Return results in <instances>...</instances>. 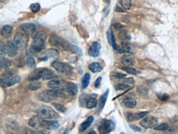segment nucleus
Here are the masks:
<instances>
[{"label":"nucleus","mask_w":178,"mask_h":134,"mask_svg":"<svg viewBox=\"0 0 178 134\" xmlns=\"http://www.w3.org/2000/svg\"><path fill=\"white\" fill-rule=\"evenodd\" d=\"M49 44L53 46H56L60 49L65 51H70L72 48V45L68 43L66 40H64L59 36L56 35H52L49 39Z\"/></svg>","instance_id":"nucleus-1"},{"label":"nucleus","mask_w":178,"mask_h":134,"mask_svg":"<svg viewBox=\"0 0 178 134\" xmlns=\"http://www.w3.org/2000/svg\"><path fill=\"white\" fill-rule=\"evenodd\" d=\"M36 112L39 115L42 117L44 119H54V118H58V114L55 112L52 108L43 105L39 108L38 110H36Z\"/></svg>","instance_id":"nucleus-2"},{"label":"nucleus","mask_w":178,"mask_h":134,"mask_svg":"<svg viewBox=\"0 0 178 134\" xmlns=\"http://www.w3.org/2000/svg\"><path fill=\"white\" fill-rule=\"evenodd\" d=\"M52 67H54L58 73L62 74V75L68 76L72 73V67L66 63L54 61L52 63Z\"/></svg>","instance_id":"nucleus-3"},{"label":"nucleus","mask_w":178,"mask_h":134,"mask_svg":"<svg viewBox=\"0 0 178 134\" xmlns=\"http://www.w3.org/2000/svg\"><path fill=\"white\" fill-rule=\"evenodd\" d=\"M28 41H29V38L25 33L17 32L14 36L13 42L16 47L20 49H23L26 48L28 45Z\"/></svg>","instance_id":"nucleus-4"},{"label":"nucleus","mask_w":178,"mask_h":134,"mask_svg":"<svg viewBox=\"0 0 178 134\" xmlns=\"http://www.w3.org/2000/svg\"><path fill=\"white\" fill-rule=\"evenodd\" d=\"M29 125L32 127L33 129L39 130V131H43L47 129L46 128V122L44 118H43L40 116H35L33 117L30 121H29Z\"/></svg>","instance_id":"nucleus-5"},{"label":"nucleus","mask_w":178,"mask_h":134,"mask_svg":"<svg viewBox=\"0 0 178 134\" xmlns=\"http://www.w3.org/2000/svg\"><path fill=\"white\" fill-rule=\"evenodd\" d=\"M114 129H115V123L112 120H108V119H103L101 121V123L98 127V130L101 134L109 133L112 131H113Z\"/></svg>","instance_id":"nucleus-6"},{"label":"nucleus","mask_w":178,"mask_h":134,"mask_svg":"<svg viewBox=\"0 0 178 134\" xmlns=\"http://www.w3.org/2000/svg\"><path fill=\"white\" fill-rule=\"evenodd\" d=\"M57 97H58L57 89L44 91L39 95V99L43 102H50L56 99Z\"/></svg>","instance_id":"nucleus-7"},{"label":"nucleus","mask_w":178,"mask_h":134,"mask_svg":"<svg viewBox=\"0 0 178 134\" xmlns=\"http://www.w3.org/2000/svg\"><path fill=\"white\" fill-rule=\"evenodd\" d=\"M140 124L145 129H152L157 126L158 119L154 118V116H148L143 118V119L140 121Z\"/></svg>","instance_id":"nucleus-8"},{"label":"nucleus","mask_w":178,"mask_h":134,"mask_svg":"<svg viewBox=\"0 0 178 134\" xmlns=\"http://www.w3.org/2000/svg\"><path fill=\"white\" fill-rule=\"evenodd\" d=\"M21 81V78L19 76H13L12 78H4L2 77L1 78V85L3 87H8L16 83H18Z\"/></svg>","instance_id":"nucleus-9"},{"label":"nucleus","mask_w":178,"mask_h":134,"mask_svg":"<svg viewBox=\"0 0 178 134\" xmlns=\"http://www.w3.org/2000/svg\"><path fill=\"white\" fill-rule=\"evenodd\" d=\"M4 46H5V52L7 53L8 56L11 57V58L16 56V53H17V49L18 48L16 47L14 42L10 41V40L7 41Z\"/></svg>","instance_id":"nucleus-10"},{"label":"nucleus","mask_w":178,"mask_h":134,"mask_svg":"<svg viewBox=\"0 0 178 134\" xmlns=\"http://www.w3.org/2000/svg\"><path fill=\"white\" fill-rule=\"evenodd\" d=\"M107 36H108V41L110 45H112L113 47V49L115 50H117L119 53H121L122 50H121L120 49L117 47L116 43V39H115V36L113 35V30H112V27H110L109 29L108 30V32H107Z\"/></svg>","instance_id":"nucleus-11"},{"label":"nucleus","mask_w":178,"mask_h":134,"mask_svg":"<svg viewBox=\"0 0 178 134\" xmlns=\"http://www.w3.org/2000/svg\"><path fill=\"white\" fill-rule=\"evenodd\" d=\"M67 82L61 79H54V80L49 81L48 83V86L51 89H60L65 88Z\"/></svg>","instance_id":"nucleus-12"},{"label":"nucleus","mask_w":178,"mask_h":134,"mask_svg":"<svg viewBox=\"0 0 178 134\" xmlns=\"http://www.w3.org/2000/svg\"><path fill=\"white\" fill-rule=\"evenodd\" d=\"M97 94H91L87 96L86 100V105L88 109H94L97 106Z\"/></svg>","instance_id":"nucleus-13"},{"label":"nucleus","mask_w":178,"mask_h":134,"mask_svg":"<svg viewBox=\"0 0 178 134\" xmlns=\"http://www.w3.org/2000/svg\"><path fill=\"white\" fill-rule=\"evenodd\" d=\"M100 49H101V45L99 42H93L92 45H90L89 49V54L91 57H94V58H96L99 55V52H100Z\"/></svg>","instance_id":"nucleus-14"},{"label":"nucleus","mask_w":178,"mask_h":134,"mask_svg":"<svg viewBox=\"0 0 178 134\" xmlns=\"http://www.w3.org/2000/svg\"><path fill=\"white\" fill-rule=\"evenodd\" d=\"M21 31L26 35H33L36 31V27L33 23H25L21 26Z\"/></svg>","instance_id":"nucleus-15"},{"label":"nucleus","mask_w":178,"mask_h":134,"mask_svg":"<svg viewBox=\"0 0 178 134\" xmlns=\"http://www.w3.org/2000/svg\"><path fill=\"white\" fill-rule=\"evenodd\" d=\"M46 39H47V34L44 31H38V32L34 35V37H33V40H34L33 43L44 45Z\"/></svg>","instance_id":"nucleus-16"},{"label":"nucleus","mask_w":178,"mask_h":134,"mask_svg":"<svg viewBox=\"0 0 178 134\" xmlns=\"http://www.w3.org/2000/svg\"><path fill=\"white\" fill-rule=\"evenodd\" d=\"M44 59H58L59 58L60 54L59 52L57 50V49H47L46 51L44 52Z\"/></svg>","instance_id":"nucleus-17"},{"label":"nucleus","mask_w":178,"mask_h":134,"mask_svg":"<svg viewBox=\"0 0 178 134\" xmlns=\"http://www.w3.org/2000/svg\"><path fill=\"white\" fill-rule=\"evenodd\" d=\"M65 90L67 91L68 95L70 96H76L78 92V86L73 82H67L66 86H65Z\"/></svg>","instance_id":"nucleus-18"},{"label":"nucleus","mask_w":178,"mask_h":134,"mask_svg":"<svg viewBox=\"0 0 178 134\" xmlns=\"http://www.w3.org/2000/svg\"><path fill=\"white\" fill-rule=\"evenodd\" d=\"M44 68H37L36 70H35L33 73H31L28 77V80L29 81H37L39 80L40 78H42V73H43Z\"/></svg>","instance_id":"nucleus-19"},{"label":"nucleus","mask_w":178,"mask_h":134,"mask_svg":"<svg viewBox=\"0 0 178 134\" xmlns=\"http://www.w3.org/2000/svg\"><path fill=\"white\" fill-rule=\"evenodd\" d=\"M148 114V111L137 113V114H127V119L130 121L137 120V119H140V118H145Z\"/></svg>","instance_id":"nucleus-20"},{"label":"nucleus","mask_w":178,"mask_h":134,"mask_svg":"<svg viewBox=\"0 0 178 134\" xmlns=\"http://www.w3.org/2000/svg\"><path fill=\"white\" fill-rule=\"evenodd\" d=\"M57 78V75L52 71L48 68H44L43 73H42V79L44 80H50L52 78Z\"/></svg>","instance_id":"nucleus-21"},{"label":"nucleus","mask_w":178,"mask_h":134,"mask_svg":"<svg viewBox=\"0 0 178 134\" xmlns=\"http://www.w3.org/2000/svg\"><path fill=\"white\" fill-rule=\"evenodd\" d=\"M108 93H109V90L107 89L105 92H104V94L103 95L102 97L100 98L99 103V106H98V111H99V112H100V111L103 109V107H104V105H105L106 104V101H107V98H108Z\"/></svg>","instance_id":"nucleus-22"},{"label":"nucleus","mask_w":178,"mask_h":134,"mask_svg":"<svg viewBox=\"0 0 178 134\" xmlns=\"http://www.w3.org/2000/svg\"><path fill=\"white\" fill-rule=\"evenodd\" d=\"M121 62L122 63V64L125 65V66H131V65L134 64V59H133L132 57L129 55V54H125L122 56L121 59Z\"/></svg>","instance_id":"nucleus-23"},{"label":"nucleus","mask_w":178,"mask_h":134,"mask_svg":"<svg viewBox=\"0 0 178 134\" xmlns=\"http://www.w3.org/2000/svg\"><path fill=\"white\" fill-rule=\"evenodd\" d=\"M93 121H94V117H93V116H89V117H88V118H87L86 120L81 123V127H80V132H82L86 131V130L90 126V124L93 123Z\"/></svg>","instance_id":"nucleus-24"},{"label":"nucleus","mask_w":178,"mask_h":134,"mask_svg":"<svg viewBox=\"0 0 178 134\" xmlns=\"http://www.w3.org/2000/svg\"><path fill=\"white\" fill-rule=\"evenodd\" d=\"M89 69L93 72V73H99L103 70V67L100 65L99 63H97V62H94L90 63L89 66Z\"/></svg>","instance_id":"nucleus-25"},{"label":"nucleus","mask_w":178,"mask_h":134,"mask_svg":"<svg viewBox=\"0 0 178 134\" xmlns=\"http://www.w3.org/2000/svg\"><path fill=\"white\" fill-rule=\"evenodd\" d=\"M123 104L130 109H134L136 106V101L135 99L132 98H125L123 100Z\"/></svg>","instance_id":"nucleus-26"},{"label":"nucleus","mask_w":178,"mask_h":134,"mask_svg":"<svg viewBox=\"0 0 178 134\" xmlns=\"http://www.w3.org/2000/svg\"><path fill=\"white\" fill-rule=\"evenodd\" d=\"M46 122V128L49 130H52V129H56L57 128L59 127V123H58L57 121L54 120H45Z\"/></svg>","instance_id":"nucleus-27"},{"label":"nucleus","mask_w":178,"mask_h":134,"mask_svg":"<svg viewBox=\"0 0 178 134\" xmlns=\"http://www.w3.org/2000/svg\"><path fill=\"white\" fill-rule=\"evenodd\" d=\"M12 26H9V25H6L2 28V36L4 38L8 37L9 35L12 34Z\"/></svg>","instance_id":"nucleus-28"},{"label":"nucleus","mask_w":178,"mask_h":134,"mask_svg":"<svg viewBox=\"0 0 178 134\" xmlns=\"http://www.w3.org/2000/svg\"><path fill=\"white\" fill-rule=\"evenodd\" d=\"M89 81H90V75H89V73H87L84 75L82 81H81V86H82V88H86L87 86H89Z\"/></svg>","instance_id":"nucleus-29"},{"label":"nucleus","mask_w":178,"mask_h":134,"mask_svg":"<svg viewBox=\"0 0 178 134\" xmlns=\"http://www.w3.org/2000/svg\"><path fill=\"white\" fill-rule=\"evenodd\" d=\"M119 38L122 40V42H127L131 40V35L127 31H121L119 33Z\"/></svg>","instance_id":"nucleus-30"},{"label":"nucleus","mask_w":178,"mask_h":134,"mask_svg":"<svg viewBox=\"0 0 178 134\" xmlns=\"http://www.w3.org/2000/svg\"><path fill=\"white\" fill-rule=\"evenodd\" d=\"M137 93L141 96H146L148 94V89L145 86H139L136 88Z\"/></svg>","instance_id":"nucleus-31"},{"label":"nucleus","mask_w":178,"mask_h":134,"mask_svg":"<svg viewBox=\"0 0 178 134\" xmlns=\"http://www.w3.org/2000/svg\"><path fill=\"white\" fill-rule=\"evenodd\" d=\"M121 8L125 10H129L132 5V0H120Z\"/></svg>","instance_id":"nucleus-32"},{"label":"nucleus","mask_w":178,"mask_h":134,"mask_svg":"<svg viewBox=\"0 0 178 134\" xmlns=\"http://www.w3.org/2000/svg\"><path fill=\"white\" fill-rule=\"evenodd\" d=\"M121 69L127 72V73H130V74H132V75H137V74H140V72L138 70L135 69V68H132V67H128V66H126V67H122Z\"/></svg>","instance_id":"nucleus-33"},{"label":"nucleus","mask_w":178,"mask_h":134,"mask_svg":"<svg viewBox=\"0 0 178 134\" xmlns=\"http://www.w3.org/2000/svg\"><path fill=\"white\" fill-rule=\"evenodd\" d=\"M41 84L40 82L39 81H33L32 82H30L29 85H28V88L31 90V91H36L38 89L40 88Z\"/></svg>","instance_id":"nucleus-34"},{"label":"nucleus","mask_w":178,"mask_h":134,"mask_svg":"<svg viewBox=\"0 0 178 134\" xmlns=\"http://www.w3.org/2000/svg\"><path fill=\"white\" fill-rule=\"evenodd\" d=\"M121 49L123 52H128V53H133L132 49H131V45H129L127 42H121Z\"/></svg>","instance_id":"nucleus-35"},{"label":"nucleus","mask_w":178,"mask_h":134,"mask_svg":"<svg viewBox=\"0 0 178 134\" xmlns=\"http://www.w3.org/2000/svg\"><path fill=\"white\" fill-rule=\"evenodd\" d=\"M26 64L28 67L30 68H35L36 67V63H35V59L33 57H28L26 60Z\"/></svg>","instance_id":"nucleus-36"},{"label":"nucleus","mask_w":178,"mask_h":134,"mask_svg":"<svg viewBox=\"0 0 178 134\" xmlns=\"http://www.w3.org/2000/svg\"><path fill=\"white\" fill-rule=\"evenodd\" d=\"M169 129V125L167 123H162V124H159L158 126L154 127V129L157 131H166Z\"/></svg>","instance_id":"nucleus-37"},{"label":"nucleus","mask_w":178,"mask_h":134,"mask_svg":"<svg viewBox=\"0 0 178 134\" xmlns=\"http://www.w3.org/2000/svg\"><path fill=\"white\" fill-rule=\"evenodd\" d=\"M53 105H54V108H55L58 111H59V112L65 113L66 111H67V109H66V107H65L64 105H61V104H59V103H54Z\"/></svg>","instance_id":"nucleus-38"},{"label":"nucleus","mask_w":178,"mask_h":134,"mask_svg":"<svg viewBox=\"0 0 178 134\" xmlns=\"http://www.w3.org/2000/svg\"><path fill=\"white\" fill-rule=\"evenodd\" d=\"M30 8V10L35 13H38L40 10V3H32Z\"/></svg>","instance_id":"nucleus-39"},{"label":"nucleus","mask_w":178,"mask_h":134,"mask_svg":"<svg viewBox=\"0 0 178 134\" xmlns=\"http://www.w3.org/2000/svg\"><path fill=\"white\" fill-rule=\"evenodd\" d=\"M71 51H72V52H74V53H76V54H77L78 55H80V56H81V55H82V50H81V49L79 48L78 46L73 45H72Z\"/></svg>","instance_id":"nucleus-40"},{"label":"nucleus","mask_w":178,"mask_h":134,"mask_svg":"<svg viewBox=\"0 0 178 134\" xmlns=\"http://www.w3.org/2000/svg\"><path fill=\"white\" fill-rule=\"evenodd\" d=\"M130 85H128V84H117V85H116L115 86V89L116 90H118V91H121V90H127V89H128L130 87Z\"/></svg>","instance_id":"nucleus-41"},{"label":"nucleus","mask_w":178,"mask_h":134,"mask_svg":"<svg viewBox=\"0 0 178 134\" xmlns=\"http://www.w3.org/2000/svg\"><path fill=\"white\" fill-rule=\"evenodd\" d=\"M10 65H11V63L8 61V60H7L6 59H3V58L1 59V67L7 68V67H9Z\"/></svg>","instance_id":"nucleus-42"},{"label":"nucleus","mask_w":178,"mask_h":134,"mask_svg":"<svg viewBox=\"0 0 178 134\" xmlns=\"http://www.w3.org/2000/svg\"><path fill=\"white\" fill-rule=\"evenodd\" d=\"M158 97H159V99L160 100H162V101H166L167 100L169 99V96L167 94H158Z\"/></svg>","instance_id":"nucleus-43"},{"label":"nucleus","mask_w":178,"mask_h":134,"mask_svg":"<svg viewBox=\"0 0 178 134\" xmlns=\"http://www.w3.org/2000/svg\"><path fill=\"white\" fill-rule=\"evenodd\" d=\"M14 76V72L13 70H9V71H7L5 73H3V77L4 78H12Z\"/></svg>","instance_id":"nucleus-44"},{"label":"nucleus","mask_w":178,"mask_h":134,"mask_svg":"<svg viewBox=\"0 0 178 134\" xmlns=\"http://www.w3.org/2000/svg\"><path fill=\"white\" fill-rule=\"evenodd\" d=\"M112 77L114 78H118V79H122V78H125L126 77V74L124 73H113Z\"/></svg>","instance_id":"nucleus-45"},{"label":"nucleus","mask_w":178,"mask_h":134,"mask_svg":"<svg viewBox=\"0 0 178 134\" xmlns=\"http://www.w3.org/2000/svg\"><path fill=\"white\" fill-rule=\"evenodd\" d=\"M101 81H102V78L99 77L96 79V81H95V87L96 88H99L100 85H101Z\"/></svg>","instance_id":"nucleus-46"},{"label":"nucleus","mask_w":178,"mask_h":134,"mask_svg":"<svg viewBox=\"0 0 178 134\" xmlns=\"http://www.w3.org/2000/svg\"><path fill=\"white\" fill-rule=\"evenodd\" d=\"M123 81L126 82L127 84H128V85H130V86L134 84V80H133V78H125V79H123Z\"/></svg>","instance_id":"nucleus-47"},{"label":"nucleus","mask_w":178,"mask_h":134,"mask_svg":"<svg viewBox=\"0 0 178 134\" xmlns=\"http://www.w3.org/2000/svg\"><path fill=\"white\" fill-rule=\"evenodd\" d=\"M0 45H0V49H1V53H0V54H1V59H2V58H3V55H4V53H5V52H4V51H5V49H5V46L3 45V42H1V43H0Z\"/></svg>","instance_id":"nucleus-48"},{"label":"nucleus","mask_w":178,"mask_h":134,"mask_svg":"<svg viewBox=\"0 0 178 134\" xmlns=\"http://www.w3.org/2000/svg\"><path fill=\"white\" fill-rule=\"evenodd\" d=\"M130 127H131V129H132L133 130H134V131H136V132H140V131H141V129H140V128H139V127L135 126V125H130Z\"/></svg>","instance_id":"nucleus-49"},{"label":"nucleus","mask_w":178,"mask_h":134,"mask_svg":"<svg viewBox=\"0 0 178 134\" xmlns=\"http://www.w3.org/2000/svg\"><path fill=\"white\" fill-rule=\"evenodd\" d=\"M115 11L116 12H123L124 10H123L122 8H119V6H117L116 8H115Z\"/></svg>","instance_id":"nucleus-50"},{"label":"nucleus","mask_w":178,"mask_h":134,"mask_svg":"<svg viewBox=\"0 0 178 134\" xmlns=\"http://www.w3.org/2000/svg\"><path fill=\"white\" fill-rule=\"evenodd\" d=\"M115 27H116L117 29H120V28H122V26L120 24H116L115 25Z\"/></svg>","instance_id":"nucleus-51"}]
</instances>
